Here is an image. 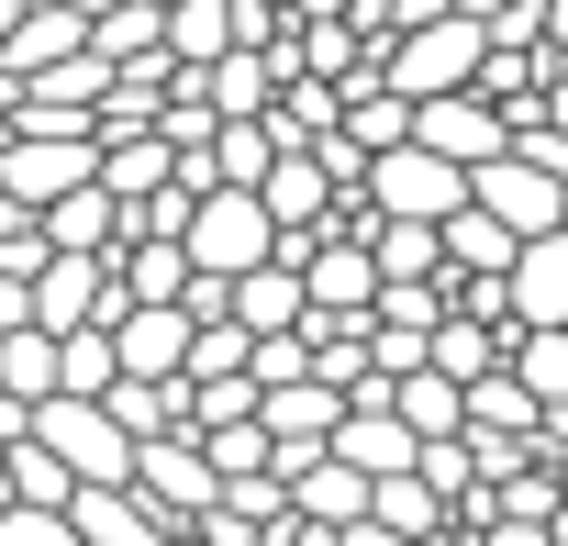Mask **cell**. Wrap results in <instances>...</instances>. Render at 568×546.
<instances>
[{
    "label": "cell",
    "mask_w": 568,
    "mask_h": 546,
    "mask_svg": "<svg viewBox=\"0 0 568 546\" xmlns=\"http://www.w3.org/2000/svg\"><path fill=\"white\" fill-rule=\"evenodd\" d=\"M479 23L468 12H435V23H402L390 46H379V90H402V101H435V90H468L479 79Z\"/></svg>",
    "instance_id": "1"
},
{
    "label": "cell",
    "mask_w": 568,
    "mask_h": 546,
    "mask_svg": "<svg viewBox=\"0 0 568 546\" xmlns=\"http://www.w3.org/2000/svg\"><path fill=\"white\" fill-rule=\"evenodd\" d=\"M23 435H34V446H45V457H57V468H68L79 491H90V479H123V468H134V435H123V424H112L101 402H79V391H45V402L23 413Z\"/></svg>",
    "instance_id": "2"
},
{
    "label": "cell",
    "mask_w": 568,
    "mask_h": 546,
    "mask_svg": "<svg viewBox=\"0 0 568 546\" xmlns=\"http://www.w3.org/2000/svg\"><path fill=\"white\" fill-rule=\"evenodd\" d=\"M357 201H368V212H402V223H446V212L468 201V168H446V156H424V145L402 134V145H379V156L357 168Z\"/></svg>",
    "instance_id": "3"
},
{
    "label": "cell",
    "mask_w": 568,
    "mask_h": 546,
    "mask_svg": "<svg viewBox=\"0 0 568 546\" xmlns=\"http://www.w3.org/2000/svg\"><path fill=\"white\" fill-rule=\"evenodd\" d=\"M23 313H34V335L112 324V313H123V280H112V256H68V245H45V267L23 280Z\"/></svg>",
    "instance_id": "4"
},
{
    "label": "cell",
    "mask_w": 568,
    "mask_h": 546,
    "mask_svg": "<svg viewBox=\"0 0 568 546\" xmlns=\"http://www.w3.org/2000/svg\"><path fill=\"white\" fill-rule=\"evenodd\" d=\"M278 245V223L256 212V190H201L190 223H179V256L201 267V280H234V267H256Z\"/></svg>",
    "instance_id": "5"
},
{
    "label": "cell",
    "mask_w": 568,
    "mask_h": 546,
    "mask_svg": "<svg viewBox=\"0 0 568 546\" xmlns=\"http://www.w3.org/2000/svg\"><path fill=\"white\" fill-rule=\"evenodd\" d=\"M123 491L179 535L190 513H212V457H201V435H145L134 446V468H123Z\"/></svg>",
    "instance_id": "6"
},
{
    "label": "cell",
    "mask_w": 568,
    "mask_h": 546,
    "mask_svg": "<svg viewBox=\"0 0 568 546\" xmlns=\"http://www.w3.org/2000/svg\"><path fill=\"white\" fill-rule=\"evenodd\" d=\"M90 168H101V156H90V134H0V201H23V212L68 201Z\"/></svg>",
    "instance_id": "7"
},
{
    "label": "cell",
    "mask_w": 568,
    "mask_h": 546,
    "mask_svg": "<svg viewBox=\"0 0 568 546\" xmlns=\"http://www.w3.org/2000/svg\"><path fill=\"white\" fill-rule=\"evenodd\" d=\"M468 201H479V212H490L513 245H524V234H557V179H546V168H524L513 145L468 168Z\"/></svg>",
    "instance_id": "8"
},
{
    "label": "cell",
    "mask_w": 568,
    "mask_h": 546,
    "mask_svg": "<svg viewBox=\"0 0 568 546\" xmlns=\"http://www.w3.org/2000/svg\"><path fill=\"white\" fill-rule=\"evenodd\" d=\"M101 335H112V380H179V357H190V313L179 302H123Z\"/></svg>",
    "instance_id": "9"
},
{
    "label": "cell",
    "mask_w": 568,
    "mask_h": 546,
    "mask_svg": "<svg viewBox=\"0 0 568 546\" xmlns=\"http://www.w3.org/2000/svg\"><path fill=\"white\" fill-rule=\"evenodd\" d=\"M501 313H513V335L568 324V234H524V245H513V267H501Z\"/></svg>",
    "instance_id": "10"
},
{
    "label": "cell",
    "mask_w": 568,
    "mask_h": 546,
    "mask_svg": "<svg viewBox=\"0 0 568 546\" xmlns=\"http://www.w3.org/2000/svg\"><path fill=\"white\" fill-rule=\"evenodd\" d=\"M413 145L446 168H479V156H501V112L479 90H435V101H413Z\"/></svg>",
    "instance_id": "11"
},
{
    "label": "cell",
    "mask_w": 568,
    "mask_h": 546,
    "mask_svg": "<svg viewBox=\"0 0 568 546\" xmlns=\"http://www.w3.org/2000/svg\"><path fill=\"white\" fill-rule=\"evenodd\" d=\"M256 212H267L278 234H313V223H335V179H324L302 145H278V156L256 168Z\"/></svg>",
    "instance_id": "12"
},
{
    "label": "cell",
    "mask_w": 568,
    "mask_h": 546,
    "mask_svg": "<svg viewBox=\"0 0 568 546\" xmlns=\"http://www.w3.org/2000/svg\"><path fill=\"white\" fill-rule=\"evenodd\" d=\"M335 413H346V391H335V380H313V368L256 391V435H267V446H324V435H335Z\"/></svg>",
    "instance_id": "13"
},
{
    "label": "cell",
    "mask_w": 568,
    "mask_h": 546,
    "mask_svg": "<svg viewBox=\"0 0 568 546\" xmlns=\"http://www.w3.org/2000/svg\"><path fill=\"white\" fill-rule=\"evenodd\" d=\"M68 535L79 546H168V524L123 491V479H90V491H68Z\"/></svg>",
    "instance_id": "14"
},
{
    "label": "cell",
    "mask_w": 568,
    "mask_h": 546,
    "mask_svg": "<svg viewBox=\"0 0 568 546\" xmlns=\"http://www.w3.org/2000/svg\"><path fill=\"white\" fill-rule=\"evenodd\" d=\"M79 46H90V23L68 12V0H23V12L0 23V68H12V79H34V68H57Z\"/></svg>",
    "instance_id": "15"
},
{
    "label": "cell",
    "mask_w": 568,
    "mask_h": 546,
    "mask_svg": "<svg viewBox=\"0 0 568 546\" xmlns=\"http://www.w3.org/2000/svg\"><path fill=\"white\" fill-rule=\"evenodd\" d=\"M156 46L168 68H212L234 46V0H156Z\"/></svg>",
    "instance_id": "16"
},
{
    "label": "cell",
    "mask_w": 568,
    "mask_h": 546,
    "mask_svg": "<svg viewBox=\"0 0 568 546\" xmlns=\"http://www.w3.org/2000/svg\"><path fill=\"white\" fill-rule=\"evenodd\" d=\"M457 413H468L457 435H535V413H546V402H535L513 368H479V380H457Z\"/></svg>",
    "instance_id": "17"
},
{
    "label": "cell",
    "mask_w": 568,
    "mask_h": 546,
    "mask_svg": "<svg viewBox=\"0 0 568 546\" xmlns=\"http://www.w3.org/2000/svg\"><path fill=\"white\" fill-rule=\"evenodd\" d=\"M368 524H390V535L435 546V535H446V491H435L424 468H390V479H368Z\"/></svg>",
    "instance_id": "18"
},
{
    "label": "cell",
    "mask_w": 568,
    "mask_h": 546,
    "mask_svg": "<svg viewBox=\"0 0 568 546\" xmlns=\"http://www.w3.org/2000/svg\"><path fill=\"white\" fill-rule=\"evenodd\" d=\"M435 256L457 267V280H501V267H513V234H501L479 201H457V212L435 223Z\"/></svg>",
    "instance_id": "19"
},
{
    "label": "cell",
    "mask_w": 568,
    "mask_h": 546,
    "mask_svg": "<svg viewBox=\"0 0 568 546\" xmlns=\"http://www.w3.org/2000/svg\"><path fill=\"white\" fill-rule=\"evenodd\" d=\"M346 468H368V479H390V468H413V435H402V413L379 402V413H335V435H324Z\"/></svg>",
    "instance_id": "20"
},
{
    "label": "cell",
    "mask_w": 568,
    "mask_h": 546,
    "mask_svg": "<svg viewBox=\"0 0 568 546\" xmlns=\"http://www.w3.org/2000/svg\"><path fill=\"white\" fill-rule=\"evenodd\" d=\"M34 223H45V245H68V256H112V190H101V179H79V190L45 201Z\"/></svg>",
    "instance_id": "21"
},
{
    "label": "cell",
    "mask_w": 568,
    "mask_h": 546,
    "mask_svg": "<svg viewBox=\"0 0 568 546\" xmlns=\"http://www.w3.org/2000/svg\"><path fill=\"white\" fill-rule=\"evenodd\" d=\"M335 134H346L357 156H379V145H402V134H413V101L368 79V90H346V101H335Z\"/></svg>",
    "instance_id": "22"
},
{
    "label": "cell",
    "mask_w": 568,
    "mask_h": 546,
    "mask_svg": "<svg viewBox=\"0 0 568 546\" xmlns=\"http://www.w3.org/2000/svg\"><path fill=\"white\" fill-rule=\"evenodd\" d=\"M101 413L145 446V435H190L179 424V380H101Z\"/></svg>",
    "instance_id": "23"
},
{
    "label": "cell",
    "mask_w": 568,
    "mask_h": 546,
    "mask_svg": "<svg viewBox=\"0 0 568 546\" xmlns=\"http://www.w3.org/2000/svg\"><path fill=\"white\" fill-rule=\"evenodd\" d=\"M390 413H402L413 446H435V435L468 424V413H457V380H435V368H402V380H390Z\"/></svg>",
    "instance_id": "24"
},
{
    "label": "cell",
    "mask_w": 568,
    "mask_h": 546,
    "mask_svg": "<svg viewBox=\"0 0 568 546\" xmlns=\"http://www.w3.org/2000/svg\"><path fill=\"white\" fill-rule=\"evenodd\" d=\"M368 267L379 280H435V223H402V212H368Z\"/></svg>",
    "instance_id": "25"
},
{
    "label": "cell",
    "mask_w": 568,
    "mask_h": 546,
    "mask_svg": "<svg viewBox=\"0 0 568 546\" xmlns=\"http://www.w3.org/2000/svg\"><path fill=\"white\" fill-rule=\"evenodd\" d=\"M501 368H513L535 402H568V324H535V335H513V346H501Z\"/></svg>",
    "instance_id": "26"
},
{
    "label": "cell",
    "mask_w": 568,
    "mask_h": 546,
    "mask_svg": "<svg viewBox=\"0 0 568 546\" xmlns=\"http://www.w3.org/2000/svg\"><path fill=\"white\" fill-rule=\"evenodd\" d=\"M0 391L34 413V402L57 391V335H34V324H12V335H0Z\"/></svg>",
    "instance_id": "27"
},
{
    "label": "cell",
    "mask_w": 568,
    "mask_h": 546,
    "mask_svg": "<svg viewBox=\"0 0 568 546\" xmlns=\"http://www.w3.org/2000/svg\"><path fill=\"white\" fill-rule=\"evenodd\" d=\"M101 380H112V335H101V324H79V335H57V391H79V402H101Z\"/></svg>",
    "instance_id": "28"
},
{
    "label": "cell",
    "mask_w": 568,
    "mask_h": 546,
    "mask_svg": "<svg viewBox=\"0 0 568 546\" xmlns=\"http://www.w3.org/2000/svg\"><path fill=\"white\" fill-rule=\"evenodd\" d=\"M0 546H79V535H68V513H45V502H0Z\"/></svg>",
    "instance_id": "29"
},
{
    "label": "cell",
    "mask_w": 568,
    "mask_h": 546,
    "mask_svg": "<svg viewBox=\"0 0 568 546\" xmlns=\"http://www.w3.org/2000/svg\"><path fill=\"white\" fill-rule=\"evenodd\" d=\"M335 546H413V535H390V524H368V513H357V524H335Z\"/></svg>",
    "instance_id": "30"
},
{
    "label": "cell",
    "mask_w": 568,
    "mask_h": 546,
    "mask_svg": "<svg viewBox=\"0 0 568 546\" xmlns=\"http://www.w3.org/2000/svg\"><path fill=\"white\" fill-rule=\"evenodd\" d=\"M535 46H546V57H568V0H546V23H535Z\"/></svg>",
    "instance_id": "31"
},
{
    "label": "cell",
    "mask_w": 568,
    "mask_h": 546,
    "mask_svg": "<svg viewBox=\"0 0 568 546\" xmlns=\"http://www.w3.org/2000/svg\"><path fill=\"white\" fill-rule=\"evenodd\" d=\"M546 546H568V491H557V502H546Z\"/></svg>",
    "instance_id": "32"
},
{
    "label": "cell",
    "mask_w": 568,
    "mask_h": 546,
    "mask_svg": "<svg viewBox=\"0 0 568 546\" xmlns=\"http://www.w3.org/2000/svg\"><path fill=\"white\" fill-rule=\"evenodd\" d=\"M12 101H23V79H12V68H0V134H12Z\"/></svg>",
    "instance_id": "33"
},
{
    "label": "cell",
    "mask_w": 568,
    "mask_h": 546,
    "mask_svg": "<svg viewBox=\"0 0 568 546\" xmlns=\"http://www.w3.org/2000/svg\"><path fill=\"white\" fill-rule=\"evenodd\" d=\"M12 435H23V402H12V391H0V446H12Z\"/></svg>",
    "instance_id": "34"
},
{
    "label": "cell",
    "mask_w": 568,
    "mask_h": 546,
    "mask_svg": "<svg viewBox=\"0 0 568 546\" xmlns=\"http://www.w3.org/2000/svg\"><path fill=\"white\" fill-rule=\"evenodd\" d=\"M68 12H79V23H90V12H112V0H68Z\"/></svg>",
    "instance_id": "35"
},
{
    "label": "cell",
    "mask_w": 568,
    "mask_h": 546,
    "mask_svg": "<svg viewBox=\"0 0 568 546\" xmlns=\"http://www.w3.org/2000/svg\"><path fill=\"white\" fill-rule=\"evenodd\" d=\"M557 234H568V179H557Z\"/></svg>",
    "instance_id": "36"
},
{
    "label": "cell",
    "mask_w": 568,
    "mask_h": 546,
    "mask_svg": "<svg viewBox=\"0 0 568 546\" xmlns=\"http://www.w3.org/2000/svg\"><path fill=\"white\" fill-rule=\"evenodd\" d=\"M245 546H256V535H245Z\"/></svg>",
    "instance_id": "37"
}]
</instances>
